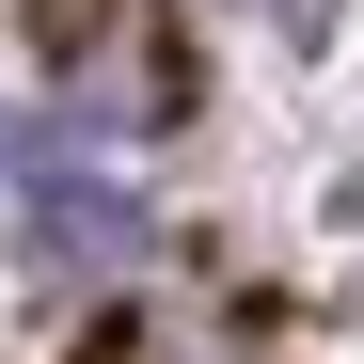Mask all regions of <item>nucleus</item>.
<instances>
[{"instance_id": "f257e3e1", "label": "nucleus", "mask_w": 364, "mask_h": 364, "mask_svg": "<svg viewBox=\"0 0 364 364\" xmlns=\"http://www.w3.org/2000/svg\"><path fill=\"white\" fill-rule=\"evenodd\" d=\"M0 206H16V237H32V269H127L143 254V206L111 191V174H80L64 143L32 127V111H0Z\"/></svg>"}, {"instance_id": "f03ea898", "label": "nucleus", "mask_w": 364, "mask_h": 364, "mask_svg": "<svg viewBox=\"0 0 364 364\" xmlns=\"http://www.w3.org/2000/svg\"><path fill=\"white\" fill-rule=\"evenodd\" d=\"M16 16H32L48 48H80V32H95V0H16Z\"/></svg>"}, {"instance_id": "7ed1b4c3", "label": "nucleus", "mask_w": 364, "mask_h": 364, "mask_svg": "<svg viewBox=\"0 0 364 364\" xmlns=\"http://www.w3.org/2000/svg\"><path fill=\"white\" fill-rule=\"evenodd\" d=\"M269 16H301V0H269Z\"/></svg>"}]
</instances>
